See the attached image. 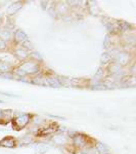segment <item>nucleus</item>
I'll return each mask as SVG.
<instances>
[{
	"label": "nucleus",
	"mask_w": 136,
	"mask_h": 154,
	"mask_svg": "<svg viewBox=\"0 0 136 154\" xmlns=\"http://www.w3.org/2000/svg\"><path fill=\"white\" fill-rule=\"evenodd\" d=\"M111 59H112V57H111V54H108V53H105L101 54V58H100V61L102 64H108V62L111 61Z\"/></svg>",
	"instance_id": "nucleus-8"
},
{
	"label": "nucleus",
	"mask_w": 136,
	"mask_h": 154,
	"mask_svg": "<svg viewBox=\"0 0 136 154\" xmlns=\"http://www.w3.org/2000/svg\"><path fill=\"white\" fill-rule=\"evenodd\" d=\"M0 38L4 41H5V39H9L10 38V32L8 30H2V31H0Z\"/></svg>",
	"instance_id": "nucleus-7"
},
{
	"label": "nucleus",
	"mask_w": 136,
	"mask_h": 154,
	"mask_svg": "<svg viewBox=\"0 0 136 154\" xmlns=\"http://www.w3.org/2000/svg\"><path fill=\"white\" fill-rule=\"evenodd\" d=\"M129 28H130V25L127 24L126 22H121V23L119 24V29H122L123 31H127Z\"/></svg>",
	"instance_id": "nucleus-10"
},
{
	"label": "nucleus",
	"mask_w": 136,
	"mask_h": 154,
	"mask_svg": "<svg viewBox=\"0 0 136 154\" xmlns=\"http://www.w3.org/2000/svg\"><path fill=\"white\" fill-rule=\"evenodd\" d=\"M14 39H16V41L24 43L25 41L28 40V36H27V34L25 33L24 31L18 30V31H16V33H14Z\"/></svg>",
	"instance_id": "nucleus-3"
},
{
	"label": "nucleus",
	"mask_w": 136,
	"mask_h": 154,
	"mask_svg": "<svg viewBox=\"0 0 136 154\" xmlns=\"http://www.w3.org/2000/svg\"><path fill=\"white\" fill-rule=\"evenodd\" d=\"M102 74H103V71H102V69H98V71H97V73H96V77H100V76H102Z\"/></svg>",
	"instance_id": "nucleus-14"
},
{
	"label": "nucleus",
	"mask_w": 136,
	"mask_h": 154,
	"mask_svg": "<svg viewBox=\"0 0 136 154\" xmlns=\"http://www.w3.org/2000/svg\"><path fill=\"white\" fill-rule=\"evenodd\" d=\"M21 7H22V3L21 2H14V3H12L9 5L8 7V9H7V12L8 14H16V11H19V9H21Z\"/></svg>",
	"instance_id": "nucleus-4"
},
{
	"label": "nucleus",
	"mask_w": 136,
	"mask_h": 154,
	"mask_svg": "<svg viewBox=\"0 0 136 154\" xmlns=\"http://www.w3.org/2000/svg\"><path fill=\"white\" fill-rule=\"evenodd\" d=\"M103 45H105V48H108V45H110V36H107L105 39V42H103Z\"/></svg>",
	"instance_id": "nucleus-12"
},
{
	"label": "nucleus",
	"mask_w": 136,
	"mask_h": 154,
	"mask_svg": "<svg viewBox=\"0 0 136 154\" xmlns=\"http://www.w3.org/2000/svg\"><path fill=\"white\" fill-rule=\"evenodd\" d=\"M116 60H117V63L119 65H125L129 62V54L127 53H119L116 56Z\"/></svg>",
	"instance_id": "nucleus-2"
},
{
	"label": "nucleus",
	"mask_w": 136,
	"mask_h": 154,
	"mask_svg": "<svg viewBox=\"0 0 136 154\" xmlns=\"http://www.w3.org/2000/svg\"><path fill=\"white\" fill-rule=\"evenodd\" d=\"M19 68L23 70L25 73L28 74V73H31V74H34V73H37L39 72V66H38V63L34 61H31V62H26L22 65Z\"/></svg>",
	"instance_id": "nucleus-1"
},
{
	"label": "nucleus",
	"mask_w": 136,
	"mask_h": 154,
	"mask_svg": "<svg viewBox=\"0 0 136 154\" xmlns=\"http://www.w3.org/2000/svg\"><path fill=\"white\" fill-rule=\"evenodd\" d=\"M5 48H6V42L0 38V49H3Z\"/></svg>",
	"instance_id": "nucleus-13"
},
{
	"label": "nucleus",
	"mask_w": 136,
	"mask_h": 154,
	"mask_svg": "<svg viewBox=\"0 0 136 154\" xmlns=\"http://www.w3.org/2000/svg\"><path fill=\"white\" fill-rule=\"evenodd\" d=\"M14 54H16V56L18 57V58H19V59H26L27 57H28V53H27V51H26V49H24V48L16 49Z\"/></svg>",
	"instance_id": "nucleus-5"
},
{
	"label": "nucleus",
	"mask_w": 136,
	"mask_h": 154,
	"mask_svg": "<svg viewBox=\"0 0 136 154\" xmlns=\"http://www.w3.org/2000/svg\"><path fill=\"white\" fill-rule=\"evenodd\" d=\"M75 144L76 145H79V144H80V145H84V144H85V139H84L82 136H77L75 138Z\"/></svg>",
	"instance_id": "nucleus-9"
},
{
	"label": "nucleus",
	"mask_w": 136,
	"mask_h": 154,
	"mask_svg": "<svg viewBox=\"0 0 136 154\" xmlns=\"http://www.w3.org/2000/svg\"><path fill=\"white\" fill-rule=\"evenodd\" d=\"M9 69H10V66L8 64L4 63V62H0V72L7 73V72H9Z\"/></svg>",
	"instance_id": "nucleus-6"
},
{
	"label": "nucleus",
	"mask_w": 136,
	"mask_h": 154,
	"mask_svg": "<svg viewBox=\"0 0 136 154\" xmlns=\"http://www.w3.org/2000/svg\"><path fill=\"white\" fill-rule=\"evenodd\" d=\"M97 150L99 151V152H100L101 154H107L105 152L108 151V148L105 147V145H102V144H100V143H99V144L97 145Z\"/></svg>",
	"instance_id": "nucleus-11"
}]
</instances>
